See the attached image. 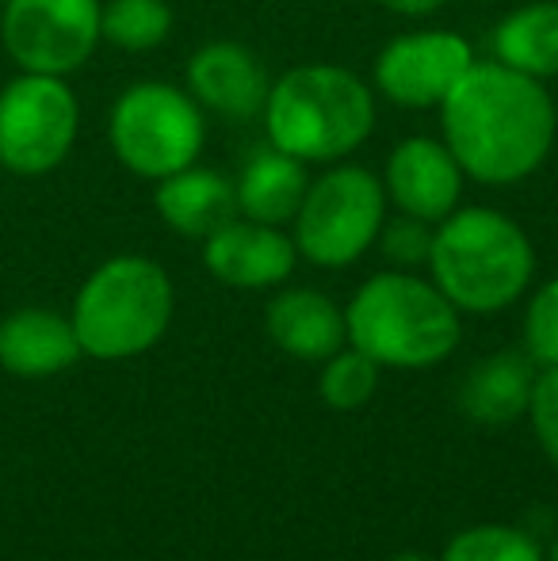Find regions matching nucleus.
Returning a JSON list of instances; mask_svg holds the SVG:
<instances>
[{"mask_svg": "<svg viewBox=\"0 0 558 561\" xmlns=\"http://www.w3.org/2000/svg\"><path fill=\"white\" fill-rule=\"evenodd\" d=\"M272 344L283 355L303 363H326L349 344V325H344V310L333 298L318 295L310 287L283 290L269 302L264 313Z\"/></svg>", "mask_w": 558, "mask_h": 561, "instance_id": "14", "label": "nucleus"}, {"mask_svg": "<svg viewBox=\"0 0 558 561\" xmlns=\"http://www.w3.org/2000/svg\"><path fill=\"white\" fill-rule=\"evenodd\" d=\"M0 43L20 73L69 77L100 46V0H4Z\"/></svg>", "mask_w": 558, "mask_h": 561, "instance_id": "9", "label": "nucleus"}, {"mask_svg": "<svg viewBox=\"0 0 558 561\" xmlns=\"http://www.w3.org/2000/svg\"><path fill=\"white\" fill-rule=\"evenodd\" d=\"M440 561H544V547L524 527L475 524L447 539Z\"/></svg>", "mask_w": 558, "mask_h": 561, "instance_id": "21", "label": "nucleus"}, {"mask_svg": "<svg viewBox=\"0 0 558 561\" xmlns=\"http://www.w3.org/2000/svg\"><path fill=\"white\" fill-rule=\"evenodd\" d=\"M306 187H310V180H306L303 161L272 146L253 153L234 192H238V210L249 222L283 226L298 215Z\"/></svg>", "mask_w": 558, "mask_h": 561, "instance_id": "18", "label": "nucleus"}, {"mask_svg": "<svg viewBox=\"0 0 558 561\" xmlns=\"http://www.w3.org/2000/svg\"><path fill=\"white\" fill-rule=\"evenodd\" d=\"M272 146L298 161H337L375 126V96L337 66H298L264 100Z\"/></svg>", "mask_w": 558, "mask_h": 561, "instance_id": "5", "label": "nucleus"}, {"mask_svg": "<svg viewBox=\"0 0 558 561\" xmlns=\"http://www.w3.org/2000/svg\"><path fill=\"white\" fill-rule=\"evenodd\" d=\"M493 50L501 66L528 73L536 81L558 77V4L539 0L521 12H513L498 31H493Z\"/></svg>", "mask_w": 558, "mask_h": 561, "instance_id": "19", "label": "nucleus"}, {"mask_svg": "<svg viewBox=\"0 0 558 561\" xmlns=\"http://www.w3.org/2000/svg\"><path fill=\"white\" fill-rule=\"evenodd\" d=\"M544 561H558V535H555V542L544 550Z\"/></svg>", "mask_w": 558, "mask_h": 561, "instance_id": "28", "label": "nucleus"}, {"mask_svg": "<svg viewBox=\"0 0 558 561\" xmlns=\"http://www.w3.org/2000/svg\"><path fill=\"white\" fill-rule=\"evenodd\" d=\"M536 363L524 352H493L467 370L459 386V413L482 428H505L528 413Z\"/></svg>", "mask_w": 558, "mask_h": 561, "instance_id": "16", "label": "nucleus"}, {"mask_svg": "<svg viewBox=\"0 0 558 561\" xmlns=\"http://www.w3.org/2000/svg\"><path fill=\"white\" fill-rule=\"evenodd\" d=\"M390 561H432V558H424V554H418V550H402V554H395Z\"/></svg>", "mask_w": 558, "mask_h": 561, "instance_id": "27", "label": "nucleus"}, {"mask_svg": "<svg viewBox=\"0 0 558 561\" xmlns=\"http://www.w3.org/2000/svg\"><path fill=\"white\" fill-rule=\"evenodd\" d=\"M387 187L402 215L440 222L459 203L463 169L447 146H440L432 138H410L390 153Z\"/></svg>", "mask_w": 558, "mask_h": 561, "instance_id": "12", "label": "nucleus"}, {"mask_svg": "<svg viewBox=\"0 0 558 561\" xmlns=\"http://www.w3.org/2000/svg\"><path fill=\"white\" fill-rule=\"evenodd\" d=\"M470 61V46L452 31H421L395 38L375 61L383 96L398 107H440Z\"/></svg>", "mask_w": 558, "mask_h": 561, "instance_id": "10", "label": "nucleus"}, {"mask_svg": "<svg viewBox=\"0 0 558 561\" xmlns=\"http://www.w3.org/2000/svg\"><path fill=\"white\" fill-rule=\"evenodd\" d=\"M172 12L164 0H107L100 8V38L119 50L141 54L169 38Z\"/></svg>", "mask_w": 558, "mask_h": 561, "instance_id": "20", "label": "nucleus"}, {"mask_svg": "<svg viewBox=\"0 0 558 561\" xmlns=\"http://www.w3.org/2000/svg\"><path fill=\"white\" fill-rule=\"evenodd\" d=\"M524 355L544 367H558V279L544 283L532 295L524 313Z\"/></svg>", "mask_w": 558, "mask_h": 561, "instance_id": "23", "label": "nucleus"}, {"mask_svg": "<svg viewBox=\"0 0 558 561\" xmlns=\"http://www.w3.org/2000/svg\"><path fill=\"white\" fill-rule=\"evenodd\" d=\"M349 344L379 367L424 370L459 347V310L410 272L372 275L344 310Z\"/></svg>", "mask_w": 558, "mask_h": 561, "instance_id": "3", "label": "nucleus"}, {"mask_svg": "<svg viewBox=\"0 0 558 561\" xmlns=\"http://www.w3.org/2000/svg\"><path fill=\"white\" fill-rule=\"evenodd\" d=\"M528 416H532V432H536L544 455L558 466V367H544L536 375Z\"/></svg>", "mask_w": 558, "mask_h": 561, "instance_id": "24", "label": "nucleus"}, {"mask_svg": "<svg viewBox=\"0 0 558 561\" xmlns=\"http://www.w3.org/2000/svg\"><path fill=\"white\" fill-rule=\"evenodd\" d=\"M379 363L367 359L364 352L356 347H341L337 355H329L321 363V382H318V393L329 409L337 413H352V409H364L367 401L375 398L379 390Z\"/></svg>", "mask_w": 558, "mask_h": 561, "instance_id": "22", "label": "nucleus"}, {"mask_svg": "<svg viewBox=\"0 0 558 561\" xmlns=\"http://www.w3.org/2000/svg\"><path fill=\"white\" fill-rule=\"evenodd\" d=\"M379 4H387L390 12H402V15H429V12H436L444 0H379Z\"/></svg>", "mask_w": 558, "mask_h": 561, "instance_id": "26", "label": "nucleus"}, {"mask_svg": "<svg viewBox=\"0 0 558 561\" xmlns=\"http://www.w3.org/2000/svg\"><path fill=\"white\" fill-rule=\"evenodd\" d=\"M112 149L135 176L164 180L195 164L203 149V115L192 96L161 81L127 89L112 107Z\"/></svg>", "mask_w": 558, "mask_h": 561, "instance_id": "6", "label": "nucleus"}, {"mask_svg": "<svg viewBox=\"0 0 558 561\" xmlns=\"http://www.w3.org/2000/svg\"><path fill=\"white\" fill-rule=\"evenodd\" d=\"M383 187L367 169H333L306 187L295 215V249L318 267L360 260L383 229Z\"/></svg>", "mask_w": 558, "mask_h": 561, "instance_id": "8", "label": "nucleus"}, {"mask_svg": "<svg viewBox=\"0 0 558 561\" xmlns=\"http://www.w3.org/2000/svg\"><path fill=\"white\" fill-rule=\"evenodd\" d=\"M444 138L463 172L482 184H516L551 153L555 104L528 73L486 61L470 66L440 104Z\"/></svg>", "mask_w": 558, "mask_h": 561, "instance_id": "1", "label": "nucleus"}, {"mask_svg": "<svg viewBox=\"0 0 558 561\" xmlns=\"http://www.w3.org/2000/svg\"><path fill=\"white\" fill-rule=\"evenodd\" d=\"M153 207L164 218V226H172L176 233L207 241L215 229L234 222V215H238V192L218 172L187 164V169L157 180Z\"/></svg>", "mask_w": 558, "mask_h": 561, "instance_id": "17", "label": "nucleus"}, {"mask_svg": "<svg viewBox=\"0 0 558 561\" xmlns=\"http://www.w3.org/2000/svg\"><path fill=\"white\" fill-rule=\"evenodd\" d=\"M0 4H4V0H0Z\"/></svg>", "mask_w": 558, "mask_h": 561, "instance_id": "29", "label": "nucleus"}, {"mask_svg": "<svg viewBox=\"0 0 558 561\" xmlns=\"http://www.w3.org/2000/svg\"><path fill=\"white\" fill-rule=\"evenodd\" d=\"M81 130V104L66 77L15 73L0 89V169L46 176L69 157Z\"/></svg>", "mask_w": 558, "mask_h": 561, "instance_id": "7", "label": "nucleus"}, {"mask_svg": "<svg viewBox=\"0 0 558 561\" xmlns=\"http://www.w3.org/2000/svg\"><path fill=\"white\" fill-rule=\"evenodd\" d=\"M172 279L149 256H112L81 283L73 298V333L100 363L146 355L172 321Z\"/></svg>", "mask_w": 558, "mask_h": 561, "instance_id": "4", "label": "nucleus"}, {"mask_svg": "<svg viewBox=\"0 0 558 561\" xmlns=\"http://www.w3.org/2000/svg\"><path fill=\"white\" fill-rule=\"evenodd\" d=\"M73 321L46 306H23L0 321V370L12 378H54L81 359Z\"/></svg>", "mask_w": 558, "mask_h": 561, "instance_id": "13", "label": "nucleus"}, {"mask_svg": "<svg viewBox=\"0 0 558 561\" xmlns=\"http://www.w3.org/2000/svg\"><path fill=\"white\" fill-rule=\"evenodd\" d=\"M432 283L467 313H498L528 290L536 249L513 218L490 207L452 210L432 233Z\"/></svg>", "mask_w": 558, "mask_h": 561, "instance_id": "2", "label": "nucleus"}, {"mask_svg": "<svg viewBox=\"0 0 558 561\" xmlns=\"http://www.w3.org/2000/svg\"><path fill=\"white\" fill-rule=\"evenodd\" d=\"M383 252H387L395 264L413 267V264H429V249H432V233L424 218L402 215L398 222L383 226Z\"/></svg>", "mask_w": 558, "mask_h": 561, "instance_id": "25", "label": "nucleus"}, {"mask_svg": "<svg viewBox=\"0 0 558 561\" xmlns=\"http://www.w3.org/2000/svg\"><path fill=\"white\" fill-rule=\"evenodd\" d=\"M295 241L280 233V226L264 222H226L203 244V264L218 283L238 290L280 287L295 272Z\"/></svg>", "mask_w": 558, "mask_h": 561, "instance_id": "11", "label": "nucleus"}, {"mask_svg": "<svg viewBox=\"0 0 558 561\" xmlns=\"http://www.w3.org/2000/svg\"><path fill=\"white\" fill-rule=\"evenodd\" d=\"M187 84L200 104L230 118H249L269 100V77L261 61L238 43H210L187 61Z\"/></svg>", "mask_w": 558, "mask_h": 561, "instance_id": "15", "label": "nucleus"}]
</instances>
